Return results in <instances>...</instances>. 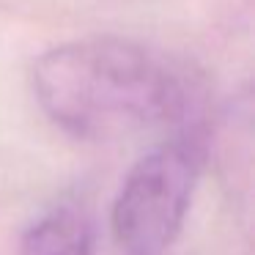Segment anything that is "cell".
Here are the masks:
<instances>
[{
    "mask_svg": "<svg viewBox=\"0 0 255 255\" xmlns=\"http://www.w3.org/2000/svg\"><path fill=\"white\" fill-rule=\"evenodd\" d=\"M41 110L80 140H118L178 121L184 77L151 50L124 39H83L44 52L33 69Z\"/></svg>",
    "mask_w": 255,
    "mask_h": 255,
    "instance_id": "obj_1",
    "label": "cell"
},
{
    "mask_svg": "<svg viewBox=\"0 0 255 255\" xmlns=\"http://www.w3.org/2000/svg\"><path fill=\"white\" fill-rule=\"evenodd\" d=\"M203 165V140L187 132L159 143L129 170L110 214L124 255H162L176 242Z\"/></svg>",
    "mask_w": 255,
    "mask_h": 255,
    "instance_id": "obj_2",
    "label": "cell"
},
{
    "mask_svg": "<svg viewBox=\"0 0 255 255\" xmlns=\"http://www.w3.org/2000/svg\"><path fill=\"white\" fill-rule=\"evenodd\" d=\"M94 231L77 203H58L22 236V255H91Z\"/></svg>",
    "mask_w": 255,
    "mask_h": 255,
    "instance_id": "obj_3",
    "label": "cell"
}]
</instances>
